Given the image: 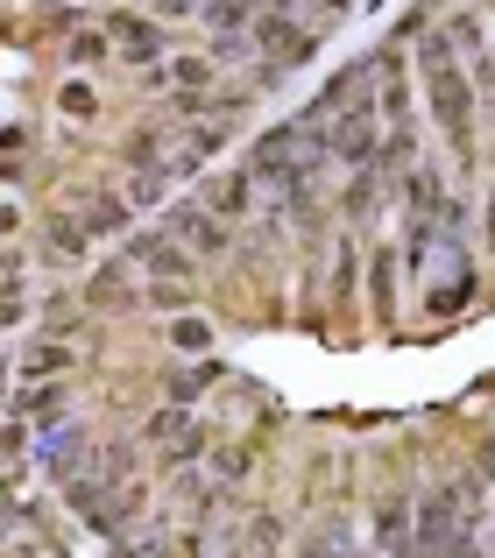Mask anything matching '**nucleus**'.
I'll use <instances>...</instances> for the list:
<instances>
[{
	"instance_id": "obj_1",
	"label": "nucleus",
	"mask_w": 495,
	"mask_h": 558,
	"mask_svg": "<svg viewBox=\"0 0 495 558\" xmlns=\"http://www.w3.org/2000/svg\"><path fill=\"white\" fill-rule=\"evenodd\" d=\"M418 64H425L432 121H439V128H446V142L468 156V149H474V85H468V71H460L454 43H446L439 28H425V36H418Z\"/></svg>"
},
{
	"instance_id": "obj_2",
	"label": "nucleus",
	"mask_w": 495,
	"mask_h": 558,
	"mask_svg": "<svg viewBox=\"0 0 495 558\" xmlns=\"http://www.w3.org/2000/svg\"><path fill=\"white\" fill-rule=\"evenodd\" d=\"M255 50L269 64H304L312 57V28H298L290 14H255Z\"/></svg>"
},
{
	"instance_id": "obj_3",
	"label": "nucleus",
	"mask_w": 495,
	"mask_h": 558,
	"mask_svg": "<svg viewBox=\"0 0 495 558\" xmlns=\"http://www.w3.org/2000/svg\"><path fill=\"white\" fill-rule=\"evenodd\" d=\"M170 233H178L192 255H227V219L213 205H178L170 213Z\"/></svg>"
},
{
	"instance_id": "obj_4",
	"label": "nucleus",
	"mask_w": 495,
	"mask_h": 558,
	"mask_svg": "<svg viewBox=\"0 0 495 558\" xmlns=\"http://www.w3.org/2000/svg\"><path fill=\"white\" fill-rule=\"evenodd\" d=\"M128 262H142L149 276H192V247L178 233H135L128 241Z\"/></svg>"
},
{
	"instance_id": "obj_5",
	"label": "nucleus",
	"mask_w": 495,
	"mask_h": 558,
	"mask_svg": "<svg viewBox=\"0 0 495 558\" xmlns=\"http://www.w3.org/2000/svg\"><path fill=\"white\" fill-rule=\"evenodd\" d=\"M375 113L389 121V135L411 128V93H403V71H397V50L375 57Z\"/></svg>"
},
{
	"instance_id": "obj_6",
	"label": "nucleus",
	"mask_w": 495,
	"mask_h": 558,
	"mask_svg": "<svg viewBox=\"0 0 495 558\" xmlns=\"http://www.w3.org/2000/svg\"><path fill=\"white\" fill-rule=\"evenodd\" d=\"M107 43L128 57V64H156V50H164L156 22H135V14H107Z\"/></svg>"
},
{
	"instance_id": "obj_7",
	"label": "nucleus",
	"mask_w": 495,
	"mask_h": 558,
	"mask_svg": "<svg viewBox=\"0 0 495 558\" xmlns=\"http://www.w3.org/2000/svg\"><path fill=\"white\" fill-rule=\"evenodd\" d=\"M468 298H474V269L454 255V269H446V276H439V290L425 298V312H432V318H446V312H460Z\"/></svg>"
},
{
	"instance_id": "obj_8",
	"label": "nucleus",
	"mask_w": 495,
	"mask_h": 558,
	"mask_svg": "<svg viewBox=\"0 0 495 558\" xmlns=\"http://www.w3.org/2000/svg\"><path fill=\"white\" fill-rule=\"evenodd\" d=\"M375 545L383 551H411V495H389L375 517Z\"/></svg>"
},
{
	"instance_id": "obj_9",
	"label": "nucleus",
	"mask_w": 495,
	"mask_h": 558,
	"mask_svg": "<svg viewBox=\"0 0 495 558\" xmlns=\"http://www.w3.org/2000/svg\"><path fill=\"white\" fill-rule=\"evenodd\" d=\"M85 460H93V438H85V432H57V438H50V474H57V481L85 474Z\"/></svg>"
},
{
	"instance_id": "obj_10",
	"label": "nucleus",
	"mask_w": 495,
	"mask_h": 558,
	"mask_svg": "<svg viewBox=\"0 0 495 558\" xmlns=\"http://www.w3.org/2000/svg\"><path fill=\"white\" fill-rule=\"evenodd\" d=\"M247 205H255V178H247V170H241V178H220V184H213V213H220V219L247 213Z\"/></svg>"
},
{
	"instance_id": "obj_11",
	"label": "nucleus",
	"mask_w": 495,
	"mask_h": 558,
	"mask_svg": "<svg viewBox=\"0 0 495 558\" xmlns=\"http://www.w3.org/2000/svg\"><path fill=\"white\" fill-rule=\"evenodd\" d=\"M14 410H22V417H57V410H64V389H57L50 375H43V381H22V403H14Z\"/></svg>"
},
{
	"instance_id": "obj_12",
	"label": "nucleus",
	"mask_w": 495,
	"mask_h": 558,
	"mask_svg": "<svg viewBox=\"0 0 495 558\" xmlns=\"http://www.w3.org/2000/svg\"><path fill=\"white\" fill-rule=\"evenodd\" d=\"M369 283H375V312L389 318V312H397V255H389V247L369 262Z\"/></svg>"
},
{
	"instance_id": "obj_13",
	"label": "nucleus",
	"mask_w": 495,
	"mask_h": 558,
	"mask_svg": "<svg viewBox=\"0 0 495 558\" xmlns=\"http://www.w3.org/2000/svg\"><path fill=\"white\" fill-rule=\"evenodd\" d=\"M64 368H71V347H57V340H50V347H36V354L22 361V381H43V375H64Z\"/></svg>"
},
{
	"instance_id": "obj_14",
	"label": "nucleus",
	"mask_w": 495,
	"mask_h": 558,
	"mask_svg": "<svg viewBox=\"0 0 495 558\" xmlns=\"http://www.w3.org/2000/svg\"><path fill=\"white\" fill-rule=\"evenodd\" d=\"M149 304H156V312H184V304H192V283H184V276H156Z\"/></svg>"
},
{
	"instance_id": "obj_15",
	"label": "nucleus",
	"mask_w": 495,
	"mask_h": 558,
	"mask_svg": "<svg viewBox=\"0 0 495 558\" xmlns=\"http://www.w3.org/2000/svg\"><path fill=\"white\" fill-rule=\"evenodd\" d=\"M170 347H178V354H206L213 326H206V318H178V326H170Z\"/></svg>"
},
{
	"instance_id": "obj_16",
	"label": "nucleus",
	"mask_w": 495,
	"mask_h": 558,
	"mask_svg": "<svg viewBox=\"0 0 495 558\" xmlns=\"http://www.w3.org/2000/svg\"><path fill=\"white\" fill-rule=\"evenodd\" d=\"M50 241H57V255H85V219H50Z\"/></svg>"
},
{
	"instance_id": "obj_17",
	"label": "nucleus",
	"mask_w": 495,
	"mask_h": 558,
	"mask_svg": "<svg viewBox=\"0 0 495 558\" xmlns=\"http://www.w3.org/2000/svg\"><path fill=\"white\" fill-rule=\"evenodd\" d=\"M121 205H113V198H93V205H85V233H113V227H121Z\"/></svg>"
},
{
	"instance_id": "obj_18",
	"label": "nucleus",
	"mask_w": 495,
	"mask_h": 558,
	"mask_svg": "<svg viewBox=\"0 0 495 558\" xmlns=\"http://www.w3.org/2000/svg\"><path fill=\"white\" fill-rule=\"evenodd\" d=\"M135 269V262H128ZM128 269H107V276H93V298L99 304H121V283H128Z\"/></svg>"
},
{
	"instance_id": "obj_19",
	"label": "nucleus",
	"mask_w": 495,
	"mask_h": 558,
	"mask_svg": "<svg viewBox=\"0 0 495 558\" xmlns=\"http://www.w3.org/2000/svg\"><path fill=\"white\" fill-rule=\"evenodd\" d=\"M107 57V36H71V64H99Z\"/></svg>"
},
{
	"instance_id": "obj_20",
	"label": "nucleus",
	"mask_w": 495,
	"mask_h": 558,
	"mask_svg": "<svg viewBox=\"0 0 495 558\" xmlns=\"http://www.w3.org/2000/svg\"><path fill=\"white\" fill-rule=\"evenodd\" d=\"M206 381H213V368H192V375H178V381H170V396H178V403H184V396H198V389H206Z\"/></svg>"
},
{
	"instance_id": "obj_21",
	"label": "nucleus",
	"mask_w": 495,
	"mask_h": 558,
	"mask_svg": "<svg viewBox=\"0 0 495 558\" xmlns=\"http://www.w3.org/2000/svg\"><path fill=\"white\" fill-rule=\"evenodd\" d=\"M14 318H22V290L0 283V326H14Z\"/></svg>"
},
{
	"instance_id": "obj_22",
	"label": "nucleus",
	"mask_w": 495,
	"mask_h": 558,
	"mask_svg": "<svg viewBox=\"0 0 495 558\" xmlns=\"http://www.w3.org/2000/svg\"><path fill=\"white\" fill-rule=\"evenodd\" d=\"M64 113H79V121H85V113H93V93H85V85H64Z\"/></svg>"
},
{
	"instance_id": "obj_23",
	"label": "nucleus",
	"mask_w": 495,
	"mask_h": 558,
	"mask_svg": "<svg viewBox=\"0 0 495 558\" xmlns=\"http://www.w3.org/2000/svg\"><path fill=\"white\" fill-rule=\"evenodd\" d=\"M128 198H135V205H149V198H164V184H156V178H135V184H128Z\"/></svg>"
},
{
	"instance_id": "obj_24",
	"label": "nucleus",
	"mask_w": 495,
	"mask_h": 558,
	"mask_svg": "<svg viewBox=\"0 0 495 558\" xmlns=\"http://www.w3.org/2000/svg\"><path fill=\"white\" fill-rule=\"evenodd\" d=\"M14 452H22V424H8V432H0V460H14Z\"/></svg>"
},
{
	"instance_id": "obj_25",
	"label": "nucleus",
	"mask_w": 495,
	"mask_h": 558,
	"mask_svg": "<svg viewBox=\"0 0 495 558\" xmlns=\"http://www.w3.org/2000/svg\"><path fill=\"white\" fill-rule=\"evenodd\" d=\"M482 481H495V432L482 438Z\"/></svg>"
},
{
	"instance_id": "obj_26",
	"label": "nucleus",
	"mask_w": 495,
	"mask_h": 558,
	"mask_svg": "<svg viewBox=\"0 0 495 558\" xmlns=\"http://www.w3.org/2000/svg\"><path fill=\"white\" fill-rule=\"evenodd\" d=\"M22 227V213H14V205H0V233H14Z\"/></svg>"
},
{
	"instance_id": "obj_27",
	"label": "nucleus",
	"mask_w": 495,
	"mask_h": 558,
	"mask_svg": "<svg viewBox=\"0 0 495 558\" xmlns=\"http://www.w3.org/2000/svg\"><path fill=\"white\" fill-rule=\"evenodd\" d=\"M488 545H495V537H488Z\"/></svg>"
}]
</instances>
